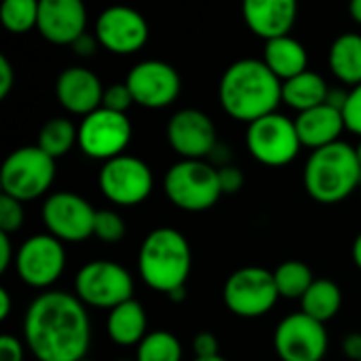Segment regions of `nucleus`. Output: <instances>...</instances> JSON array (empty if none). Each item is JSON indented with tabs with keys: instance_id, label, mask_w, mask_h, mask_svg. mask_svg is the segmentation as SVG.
Masks as SVG:
<instances>
[{
	"instance_id": "nucleus-49",
	"label": "nucleus",
	"mask_w": 361,
	"mask_h": 361,
	"mask_svg": "<svg viewBox=\"0 0 361 361\" xmlns=\"http://www.w3.org/2000/svg\"><path fill=\"white\" fill-rule=\"evenodd\" d=\"M78 361H93V360H87V357H85V360H78Z\"/></svg>"
},
{
	"instance_id": "nucleus-36",
	"label": "nucleus",
	"mask_w": 361,
	"mask_h": 361,
	"mask_svg": "<svg viewBox=\"0 0 361 361\" xmlns=\"http://www.w3.org/2000/svg\"><path fill=\"white\" fill-rule=\"evenodd\" d=\"M192 351L197 360H209L220 355V343L218 336L212 332H199L192 341Z\"/></svg>"
},
{
	"instance_id": "nucleus-41",
	"label": "nucleus",
	"mask_w": 361,
	"mask_h": 361,
	"mask_svg": "<svg viewBox=\"0 0 361 361\" xmlns=\"http://www.w3.org/2000/svg\"><path fill=\"white\" fill-rule=\"evenodd\" d=\"M13 243H11V235L0 233V273H6V269L13 262Z\"/></svg>"
},
{
	"instance_id": "nucleus-50",
	"label": "nucleus",
	"mask_w": 361,
	"mask_h": 361,
	"mask_svg": "<svg viewBox=\"0 0 361 361\" xmlns=\"http://www.w3.org/2000/svg\"><path fill=\"white\" fill-rule=\"evenodd\" d=\"M118 361H131V360H118Z\"/></svg>"
},
{
	"instance_id": "nucleus-19",
	"label": "nucleus",
	"mask_w": 361,
	"mask_h": 361,
	"mask_svg": "<svg viewBox=\"0 0 361 361\" xmlns=\"http://www.w3.org/2000/svg\"><path fill=\"white\" fill-rule=\"evenodd\" d=\"M55 95L63 110L85 118L87 114L102 108L104 87L95 72L82 66H72L57 76Z\"/></svg>"
},
{
	"instance_id": "nucleus-31",
	"label": "nucleus",
	"mask_w": 361,
	"mask_h": 361,
	"mask_svg": "<svg viewBox=\"0 0 361 361\" xmlns=\"http://www.w3.org/2000/svg\"><path fill=\"white\" fill-rule=\"evenodd\" d=\"M127 233L125 220L112 212V209H97L95 216V226H93V237H97L104 243H118Z\"/></svg>"
},
{
	"instance_id": "nucleus-42",
	"label": "nucleus",
	"mask_w": 361,
	"mask_h": 361,
	"mask_svg": "<svg viewBox=\"0 0 361 361\" xmlns=\"http://www.w3.org/2000/svg\"><path fill=\"white\" fill-rule=\"evenodd\" d=\"M228 161H231V150H228V146H226V144H222V142H218V146H216V148H214V152L209 154V163H212L216 169H220V167L231 165Z\"/></svg>"
},
{
	"instance_id": "nucleus-6",
	"label": "nucleus",
	"mask_w": 361,
	"mask_h": 361,
	"mask_svg": "<svg viewBox=\"0 0 361 361\" xmlns=\"http://www.w3.org/2000/svg\"><path fill=\"white\" fill-rule=\"evenodd\" d=\"M55 159L38 146H21L13 150L0 167L2 195L21 203L42 197L55 180Z\"/></svg>"
},
{
	"instance_id": "nucleus-39",
	"label": "nucleus",
	"mask_w": 361,
	"mask_h": 361,
	"mask_svg": "<svg viewBox=\"0 0 361 361\" xmlns=\"http://www.w3.org/2000/svg\"><path fill=\"white\" fill-rule=\"evenodd\" d=\"M97 47H99L97 36H95V34H87V32L72 44V49H74V53H76L78 57H91V55L97 51Z\"/></svg>"
},
{
	"instance_id": "nucleus-44",
	"label": "nucleus",
	"mask_w": 361,
	"mask_h": 361,
	"mask_svg": "<svg viewBox=\"0 0 361 361\" xmlns=\"http://www.w3.org/2000/svg\"><path fill=\"white\" fill-rule=\"evenodd\" d=\"M351 256H353V262H355V267L361 271V233L355 237V241H353V250H351Z\"/></svg>"
},
{
	"instance_id": "nucleus-21",
	"label": "nucleus",
	"mask_w": 361,
	"mask_h": 361,
	"mask_svg": "<svg viewBox=\"0 0 361 361\" xmlns=\"http://www.w3.org/2000/svg\"><path fill=\"white\" fill-rule=\"evenodd\" d=\"M294 125H296L300 144L311 150H319V148L341 142V133L347 129L343 112L328 104L300 112Z\"/></svg>"
},
{
	"instance_id": "nucleus-4",
	"label": "nucleus",
	"mask_w": 361,
	"mask_h": 361,
	"mask_svg": "<svg viewBox=\"0 0 361 361\" xmlns=\"http://www.w3.org/2000/svg\"><path fill=\"white\" fill-rule=\"evenodd\" d=\"M305 188L309 197L322 205L345 201L361 184V165L357 150L347 142H336L313 150L305 165Z\"/></svg>"
},
{
	"instance_id": "nucleus-8",
	"label": "nucleus",
	"mask_w": 361,
	"mask_h": 361,
	"mask_svg": "<svg viewBox=\"0 0 361 361\" xmlns=\"http://www.w3.org/2000/svg\"><path fill=\"white\" fill-rule=\"evenodd\" d=\"M222 298L233 315L262 317L277 305L281 296L273 271L262 267H243L226 279Z\"/></svg>"
},
{
	"instance_id": "nucleus-47",
	"label": "nucleus",
	"mask_w": 361,
	"mask_h": 361,
	"mask_svg": "<svg viewBox=\"0 0 361 361\" xmlns=\"http://www.w3.org/2000/svg\"><path fill=\"white\" fill-rule=\"evenodd\" d=\"M195 361H226V360H224L222 355H218V357H209V360H197V357H195Z\"/></svg>"
},
{
	"instance_id": "nucleus-46",
	"label": "nucleus",
	"mask_w": 361,
	"mask_h": 361,
	"mask_svg": "<svg viewBox=\"0 0 361 361\" xmlns=\"http://www.w3.org/2000/svg\"><path fill=\"white\" fill-rule=\"evenodd\" d=\"M186 296H188V292H186V288H180V290H176V292H171L167 298L173 302V305H180V302H184L186 300Z\"/></svg>"
},
{
	"instance_id": "nucleus-5",
	"label": "nucleus",
	"mask_w": 361,
	"mask_h": 361,
	"mask_svg": "<svg viewBox=\"0 0 361 361\" xmlns=\"http://www.w3.org/2000/svg\"><path fill=\"white\" fill-rule=\"evenodd\" d=\"M163 190L167 199L184 212H207L222 197L218 169L209 161H178L165 178Z\"/></svg>"
},
{
	"instance_id": "nucleus-22",
	"label": "nucleus",
	"mask_w": 361,
	"mask_h": 361,
	"mask_svg": "<svg viewBox=\"0 0 361 361\" xmlns=\"http://www.w3.org/2000/svg\"><path fill=\"white\" fill-rule=\"evenodd\" d=\"M262 61L269 66V70L281 80H290L302 72L309 70V53L307 47L292 38V36H281L275 40H269L264 44V57Z\"/></svg>"
},
{
	"instance_id": "nucleus-29",
	"label": "nucleus",
	"mask_w": 361,
	"mask_h": 361,
	"mask_svg": "<svg viewBox=\"0 0 361 361\" xmlns=\"http://www.w3.org/2000/svg\"><path fill=\"white\" fill-rule=\"evenodd\" d=\"M135 361H182V343L167 330L148 332L137 345Z\"/></svg>"
},
{
	"instance_id": "nucleus-24",
	"label": "nucleus",
	"mask_w": 361,
	"mask_h": 361,
	"mask_svg": "<svg viewBox=\"0 0 361 361\" xmlns=\"http://www.w3.org/2000/svg\"><path fill=\"white\" fill-rule=\"evenodd\" d=\"M328 66L341 82L351 87L361 85V34L345 32L334 38L328 53Z\"/></svg>"
},
{
	"instance_id": "nucleus-34",
	"label": "nucleus",
	"mask_w": 361,
	"mask_h": 361,
	"mask_svg": "<svg viewBox=\"0 0 361 361\" xmlns=\"http://www.w3.org/2000/svg\"><path fill=\"white\" fill-rule=\"evenodd\" d=\"M343 118H345V127L361 137V85L349 91V97L343 108Z\"/></svg>"
},
{
	"instance_id": "nucleus-43",
	"label": "nucleus",
	"mask_w": 361,
	"mask_h": 361,
	"mask_svg": "<svg viewBox=\"0 0 361 361\" xmlns=\"http://www.w3.org/2000/svg\"><path fill=\"white\" fill-rule=\"evenodd\" d=\"M11 307H13V300H11V294L6 288H0V319H8L11 315Z\"/></svg>"
},
{
	"instance_id": "nucleus-7",
	"label": "nucleus",
	"mask_w": 361,
	"mask_h": 361,
	"mask_svg": "<svg viewBox=\"0 0 361 361\" xmlns=\"http://www.w3.org/2000/svg\"><path fill=\"white\" fill-rule=\"evenodd\" d=\"M74 292L85 307L112 311L133 298V277L118 262L93 260L78 269Z\"/></svg>"
},
{
	"instance_id": "nucleus-2",
	"label": "nucleus",
	"mask_w": 361,
	"mask_h": 361,
	"mask_svg": "<svg viewBox=\"0 0 361 361\" xmlns=\"http://www.w3.org/2000/svg\"><path fill=\"white\" fill-rule=\"evenodd\" d=\"M218 97L228 116L252 125L277 112V106L283 102V82L262 59L243 57L224 70Z\"/></svg>"
},
{
	"instance_id": "nucleus-27",
	"label": "nucleus",
	"mask_w": 361,
	"mask_h": 361,
	"mask_svg": "<svg viewBox=\"0 0 361 361\" xmlns=\"http://www.w3.org/2000/svg\"><path fill=\"white\" fill-rule=\"evenodd\" d=\"M78 144V127L63 116L49 118L38 133V148L47 152L51 159H61L66 157L74 146Z\"/></svg>"
},
{
	"instance_id": "nucleus-20",
	"label": "nucleus",
	"mask_w": 361,
	"mask_h": 361,
	"mask_svg": "<svg viewBox=\"0 0 361 361\" xmlns=\"http://www.w3.org/2000/svg\"><path fill=\"white\" fill-rule=\"evenodd\" d=\"M298 4L294 0H245L243 19L247 27L264 38V42L290 36V30L296 23Z\"/></svg>"
},
{
	"instance_id": "nucleus-15",
	"label": "nucleus",
	"mask_w": 361,
	"mask_h": 361,
	"mask_svg": "<svg viewBox=\"0 0 361 361\" xmlns=\"http://www.w3.org/2000/svg\"><path fill=\"white\" fill-rule=\"evenodd\" d=\"M17 275L30 288L53 286L66 269V250L53 235H34L25 239L15 254Z\"/></svg>"
},
{
	"instance_id": "nucleus-11",
	"label": "nucleus",
	"mask_w": 361,
	"mask_h": 361,
	"mask_svg": "<svg viewBox=\"0 0 361 361\" xmlns=\"http://www.w3.org/2000/svg\"><path fill=\"white\" fill-rule=\"evenodd\" d=\"M97 184L108 201L121 207H133L150 197L154 178L150 167L142 159L121 154L102 165Z\"/></svg>"
},
{
	"instance_id": "nucleus-25",
	"label": "nucleus",
	"mask_w": 361,
	"mask_h": 361,
	"mask_svg": "<svg viewBox=\"0 0 361 361\" xmlns=\"http://www.w3.org/2000/svg\"><path fill=\"white\" fill-rule=\"evenodd\" d=\"M330 87L326 78L313 70H307L290 80L283 82V102L300 112L313 110L317 106H324L328 99Z\"/></svg>"
},
{
	"instance_id": "nucleus-35",
	"label": "nucleus",
	"mask_w": 361,
	"mask_h": 361,
	"mask_svg": "<svg viewBox=\"0 0 361 361\" xmlns=\"http://www.w3.org/2000/svg\"><path fill=\"white\" fill-rule=\"evenodd\" d=\"M218 180H220V188L222 195H235L243 188L245 184V176L237 165H226L218 169Z\"/></svg>"
},
{
	"instance_id": "nucleus-45",
	"label": "nucleus",
	"mask_w": 361,
	"mask_h": 361,
	"mask_svg": "<svg viewBox=\"0 0 361 361\" xmlns=\"http://www.w3.org/2000/svg\"><path fill=\"white\" fill-rule=\"evenodd\" d=\"M349 15H351V19H353L355 23H360L361 25V0H353V2L349 4Z\"/></svg>"
},
{
	"instance_id": "nucleus-16",
	"label": "nucleus",
	"mask_w": 361,
	"mask_h": 361,
	"mask_svg": "<svg viewBox=\"0 0 361 361\" xmlns=\"http://www.w3.org/2000/svg\"><path fill=\"white\" fill-rule=\"evenodd\" d=\"M167 142L182 161H205L218 146V131L205 112L184 108L169 118Z\"/></svg>"
},
{
	"instance_id": "nucleus-30",
	"label": "nucleus",
	"mask_w": 361,
	"mask_h": 361,
	"mask_svg": "<svg viewBox=\"0 0 361 361\" xmlns=\"http://www.w3.org/2000/svg\"><path fill=\"white\" fill-rule=\"evenodd\" d=\"M40 0H6L0 6V21L13 34H25L38 25Z\"/></svg>"
},
{
	"instance_id": "nucleus-32",
	"label": "nucleus",
	"mask_w": 361,
	"mask_h": 361,
	"mask_svg": "<svg viewBox=\"0 0 361 361\" xmlns=\"http://www.w3.org/2000/svg\"><path fill=\"white\" fill-rule=\"evenodd\" d=\"M23 220H25L23 203L13 197L0 195V233L6 235L17 233L23 226Z\"/></svg>"
},
{
	"instance_id": "nucleus-23",
	"label": "nucleus",
	"mask_w": 361,
	"mask_h": 361,
	"mask_svg": "<svg viewBox=\"0 0 361 361\" xmlns=\"http://www.w3.org/2000/svg\"><path fill=\"white\" fill-rule=\"evenodd\" d=\"M148 317L144 307L131 298L108 313L106 332L108 338L118 347H137L146 338Z\"/></svg>"
},
{
	"instance_id": "nucleus-9",
	"label": "nucleus",
	"mask_w": 361,
	"mask_h": 361,
	"mask_svg": "<svg viewBox=\"0 0 361 361\" xmlns=\"http://www.w3.org/2000/svg\"><path fill=\"white\" fill-rule=\"evenodd\" d=\"M245 146L258 163L269 167H283L292 163L302 148L294 121L279 112L247 125Z\"/></svg>"
},
{
	"instance_id": "nucleus-40",
	"label": "nucleus",
	"mask_w": 361,
	"mask_h": 361,
	"mask_svg": "<svg viewBox=\"0 0 361 361\" xmlns=\"http://www.w3.org/2000/svg\"><path fill=\"white\" fill-rule=\"evenodd\" d=\"M343 353L351 361H361V332H351L343 341Z\"/></svg>"
},
{
	"instance_id": "nucleus-18",
	"label": "nucleus",
	"mask_w": 361,
	"mask_h": 361,
	"mask_svg": "<svg viewBox=\"0 0 361 361\" xmlns=\"http://www.w3.org/2000/svg\"><path fill=\"white\" fill-rule=\"evenodd\" d=\"M36 30L51 44H74L87 32V8L80 0H40Z\"/></svg>"
},
{
	"instance_id": "nucleus-13",
	"label": "nucleus",
	"mask_w": 361,
	"mask_h": 361,
	"mask_svg": "<svg viewBox=\"0 0 361 361\" xmlns=\"http://www.w3.org/2000/svg\"><path fill=\"white\" fill-rule=\"evenodd\" d=\"M273 345L281 361H324L330 338L324 324L298 311L279 322Z\"/></svg>"
},
{
	"instance_id": "nucleus-26",
	"label": "nucleus",
	"mask_w": 361,
	"mask_h": 361,
	"mask_svg": "<svg viewBox=\"0 0 361 361\" xmlns=\"http://www.w3.org/2000/svg\"><path fill=\"white\" fill-rule=\"evenodd\" d=\"M341 307H343V292L341 286L332 279H315L309 292L300 300V311L319 324H326L332 317H336Z\"/></svg>"
},
{
	"instance_id": "nucleus-48",
	"label": "nucleus",
	"mask_w": 361,
	"mask_h": 361,
	"mask_svg": "<svg viewBox=\"0 0 361 361\" xmlns=\"http://www.w3.org/2000/svg\"><path fill=\"white\" fill-rule=\"evenodd\" d=\"M355 150H357V159H360V165H361V140H360V144H357V148H355Z\"/></svg>"
},
{
	"instance_id": "nucleus-33",
	"label": "nucleus",
	"mask_w": 361,
	"mask_h": 361,
	"mask_svg": "<svg viewBox=\"0 0 361 361\" xmlns=\"http://www.w3.org/2000/svg\"><path fill=\"white\" fill-rule=\"evenodd\" d=\"M135 104L133 95L127 87V82H112L104 89V99H102V108L112 110V112H123L127 114L129 106Z\"/></svg>"
},
{
	"instance_id": "nucleus-38",
	"label": "nucleus",
	"mask_w": 361,
	"mask_h": 361,
	"mask_svg": "<svg viewBox=\"0 0 361 361\" xmlns=\"http://www.w3.org/2000/svg\"><path fill=\"white\" fill-rule=\"evenodd\" d=\"M15 85V70L6 55H0V99H6Z\"/></svg>"
},
{
	"instance_id": "nucleus-28",
	"label": "nucleus",
	"mask_w": 361,
	"mask_h": 361,
	"mask_svg": "<svg viewBox=\"0 0 361 361\" xmlns=\"http://www.w3.org/2000/svg\"><path fill=\"white\" fill-rule=\"evenodd\" d=\"M275 283L279 290L281 298H298L302 300V296L309 292V288L313 286L315 277L309 264H305L302 260H286L281 262L275 271Z\"/></svg>"
},
{
	"instance_id": "nucleus-1",
	"label": "nucleus",
	"mask_w": 361,
	"mask_h": 361,
	"mask_svg": "<svg viewBox=\"0 0 361 361\" xmlns=\"http://www.w3.org/2000/svg\"><path fill=\"white\" fill-rule=\"evenodd\" d=\"M23 338L38 361L85 360L91 345L85 305L68 292H42L25 311Z\"/></svg>"
},
{
	"instance_id": "nucleus-14",
	"label": "nucleus",
	"mask_w": 361,
	"mask_h": 361,
	"mask_svg": "<svg viewBox=\"0 0 361 361\" xmlns=\"http://www.w3.org/2000/svg\"><path fill=\"white\" fill-rule=\"evenodd\" d=\"M125 82L133 95V102L148 110L171 106L182 91V78L178 70L163 59H144L135 63Z\"/></svg>"
},
{
	"instance_id": "nucleus-12",
	"label": "nucleus",
	"mask_w": 361,
	"mask_h": 361,
	"mask_svg": "<svg viewBox=\"0 0 361 361\" xmlns=\"http://www.w3.org/2000/svg\"><path fill=\"white\" fill-rule=\"evenodd\" d=\"M42 224L61 243H80L93 237L97 209L76 192H53L42 203Z\"/></svg>"
},
{
	"instance_id": "nucleus-3",
	"label": "nucleus",
	"mask_w": 361,
	"mask_h": 361,
	"mask_svg": "<svg viewBox=\"0 0 361 361\" xmlns=\"http://www.w3.org/2000/svg\"><path fill=\"white\" fill-rule=\"evenodd\" d=\"M192 269V252L188 239L169 226L150 231L137 254V271L142 281L165 296L186 288Z\"/></svg>"
},
{
	"instance_id": "nucleus-17",
	"label": "nucleus",
	"mask_w": 361,
	"mask_h": 361,
	"mask_svg": "<svg viewBox=\"0 0 361 361\" xmlns=\"http://www.w3.org/2000/svg\"><path fill=\"white\" fill-rule=\"evenodd\" d=\"M148 21L131 6H108L95 21L99 44L114 55H133L148 42Z\"/></svg>"
},
{
	"instance_id": "nucleus-37",
	"label": "nucleus",
	"mask_w": 361,
	"mask_h": 361,
	"mask_svg": "<svg viewBox=\"0 0 361 361\" xmlns=\"http://www.w3.org/2000/svg\"><path fill=\"white\" fill-rule=\"evenodd\" d=\"M0 361H23V345L11 334L0 336Z\"/></svg>"
},
{
	"instance_id": "nucleus-10",
	"label": "nucleus",
	"mask_w": 361,
	"mask_h": 361,
	"mask_svg": "<svg viewBox=\"0 0 361 361\" xmlns=\"http://www.w3.org/2000/svg\"><path fill=\"white\" fill-rule=\"evenodd\" d=\"M133 135L131 121L123 112L99 108L78 125V148L95 161H112L125 152Z\"/></svg>"
}]
</instances>
